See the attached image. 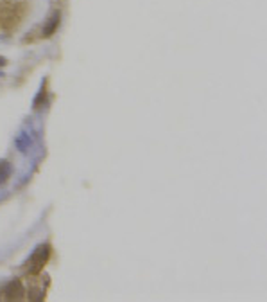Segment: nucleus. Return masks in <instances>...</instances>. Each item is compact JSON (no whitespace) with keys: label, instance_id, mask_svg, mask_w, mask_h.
<instances>
[{"label":"nucleus","instance_id":"obj_4","mask_svg":"<svg viewBox=\"0 0 267 302\" xmlns=\"http://www.w3.org/2000/svg\"><path fill=\"white\" fill-rule=\"evenodd\" d=\"M11 175V166L7 160H0V184H4Z\"/></svg>","mask_w":267,"mask_h":302},{"label":"nucleus","instance_id":"obj_2","mask_svg":"<svg viewBox=\"0 0 267 302\" xmlns=\"http://www.w3.org/2000/svg\"><path fill=\"white\" fill-rule=\"evenodd\" d=\"M58 25H59V13L58 11H54L52 14L49 16V20L45 22V25H43V32H41V36H50V34H54V31L58 29Z\"/></svg>","mask_w":267,"mask_h":302},{"label":"nucleus","instance_id":"obj_1","mask_svg":"<svg viewBox=\"0 0 267 302\" xmlns=\"http://www.w3.org/2000/svg\"><path fill=\"white\" fill-rule=\"evenodd\" d=\"M50 257V247L49 245H41V247H38L32 252V256L29 257V261H27V272L32 275L40 274L41 268H43L45 265H47V261H49Z\"/></svg>","mask_w":267,"mask_h":302},{"label":"nucleus","instance_id":"obj_3","mask_svg":"<svg viewBox=\"0 0 267 302\" xmlns=\"http://www.w3.org/2000/svg\"><path fill=\"white\" fill-rule=\"evenodd\" d=\"M5 297L14 301V299H22L23 297V286L20 281H13L9 283V286L5 288Z\"/></svg>","mask_w":267,"mask_h":302},{"label":"nucleus","instance_id":"obj_5","mask_svg":"<svg viewBox=\"0 0 267 302\" xmlns=\"http://www.w3.org/2000/svg\"><path fill=\"white\" fill-rule=\"evenodd\" d=\"M0 65H5V59L4 58H0Z\"/></svg>","mask_w":267,"mask_h":302}]
</instances>
